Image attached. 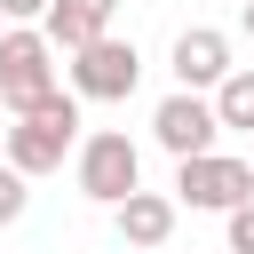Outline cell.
Wrapping results in <instances>:
<instances>
[{
    "instance_id": "6da1fadb",
    "label": "cell",
    "mask_w": 254,
    "mask_h": 254,
    "mask_svg": "<svg viewBox=\"0 0 254 254\" xmlns=\"http://www.w3.org/2000/svg\"><path fill=\"white\" fill-rule=\"evenodd\" d=\"M71 143H79V95L56 87L40 111H24V119L8 127V167H16L24 183H32V175H56Z\"/></svg>"
},
{
    "instance_id": "7a4b0ae2",
    "label": "cell",
    "mask_w": 254,
    "mask_h": 254,
    "mask_svg": "<svg viewBox=\"0 0 254 254\" xmlns=\"http://www.w3.org/2000/svg\"><path fill=\"white\" fill-rule=\"evenodd\" d=\"M79 190L95 198V206H127L135 190H143V151L119 135V127H95L87 143H79Z\"/></svg>"
},
{
    "instance_id": "3957f363",
    "label": "cell",
    "mask_w": 254,
    "mask_h": 254,
    "mask_svg": "<svg viewBox=\"0 0 254 254\" xmlns=\"http://www.w3.org/2000/svg\"><path fill=\"white\" fill-rule=\"evenodd\" d=\"M56 95V40L48 32H0V103L24 119Z\"/></svg>"
},
{
    "instance_id": "277c9868",
    "label": "cell",
    "mask_w": 254,
    "mask_h": 254,
    "mask_svg": "<svg viewBox=\"0 0 254 254\" xmlns=\"http://www.w3.org/2000/svg\"><path fill=\"white\" fill-rule=\"evenodd\" d=\"M175 206H206V214L254 206V159H230V151L183 159V167H175Z\"/></svg>"
},
{
    "instance_id": "5b68a950",
    "label": "cell",
    "mask_w": 254,
    "mask_h": 254,
    "mask_svg": "<svg viewBox=\"0 0 254 254\" xmlns=\"http://www.w3.org/2000/svg\"><path fill=\"white\" fill-rule=\"evenodd\" d=\"M135 79H143V56H135V40H119V32L71 56V95H79V103H127Z\"/></svg>"
},
{
    "instance_id": "8992f818",
    "label": "cell",
    "mask_w": 254,
    "mask_h": 254,
    "mask_svg": "<svg viewBox=\"0 0 254 254\" xmlns=\"http://www.w3.org/2000/svg\"><path fill=\"white\" fill-rule=\"evenodd\" d=\"M151 135H159V151L183 167V159H214V135H222V111H214V95H167L159 111H151Z\"/></svg>"
},
{
    "instance_id": "52a82bcc",
    "label": "cell",
    "mask_w": 254,
    "mask_h": 254,
    "mask_svg": "<svg viewBox=\"0 0 254 254\" xmlns=\"http://www.w3.org/2000/svg\"><path fill=\"white\" fill-rule=\"evenodd\" d=\"M175 87L183 95H206V87H222L230 79V40L214 32V24H190V32H175Z\"/></svg>"
},
{
    "instance_id": "ba28073f",
    "label": "cell",
    "mask_w": 254,
    "mask_h": 254,
    "mask_svg": "<svg viewBox=\"0 0 254 254\" xmlns=\"http://www.w3.org/2000/svg\"><path fill=\"white\" fill-rule=\"evenodd\" d=\"M111 16H119V0H56L40 32H48L56 48H71V56H79V48H95V40H111Z\"/></svg>"
},
{
    "instance_id": "9c48e42d",
    "label": "cell",
    "mask_w": 254,
    "mask_h": 254,
    "mask_svg": "<svg viewBox=\"0 0 254 254\" xmlns=\"http://www.w3.org/2000/svg\"><path fill=\"white\" fill-rule=\"evenodd\" d=\"M111 230H119V246H167V238H175V198H167V190H135V198L111 214Z\"/></svg>"
},
{
    "instance_id": "30bf717a",
    "label": "cell",
    "mask_w": 254,
    "mask_h": 254,
    "mask_svg": "<svg viewBox=\"0 0 254 254\" xmlns=\"http://www.w3.org/2000/svg\"><path fill=\"white\" fill-rule=\"evenodd\" d=\"M214 111H222V127L254 135V71H230V79L214 87Z\"/></svg>"
},
{
    "instance_id": "8fae6325",
    "label": "cell",
    "mask_w": 254,
    "mask_h": 254,
    "mask_svg": "<svg viewBox=\"0 0 254 254\" xmlns=\"http://www.w3.org/2000/svg\"><path fill=\"white\" fill-rule=\"evenodd\" d=\"M24 206H32V183H24V175H16L8 159H0V230H8V222H16Z\"/></svg>"
},
{
    "instance_id": "7c38bea8",
    "label": "cell",
    "mask_w": 254,
    "mask_h": 254,
    "mask_svg": "<svg viewBox=\"0 0 254 254\" xmlns=\"http://www.w3.org/2000/svg\"><path fill=\"white\" fill-rule=\"evenodd\" d=\"M48 8H56V0H0V16H8L16 32H32V24H48Z\"/></svg>"
},
{
    "instance_id": "4fadbf2b",
    "label": "cell",
    "mask_w": 254,
    "mask_h": 254,
    "mask_svg": "<svg viewBox=\"0 0 254 254\" xmlns=\"http://www.w3.org/2000/svg\"><path fill=\"white\" fill-rule=\"evenodd\" d=\"M222 254H254V206L230 214V246H222Z\"/></svg>"
},
{
    "instance_id": "5bb4252c",
    "label": "cell",
    "mask_w": 254,
    "mask_h": 254,
    "mask_svg": "<svg viewBox=\"0 0 254 254\" xmlns=\"http://www.w3.org/2000/svg\"><path fill=\"white\" fill-rule=\"evenodd\" d=\"M238 24H246V40H254V0H246V8H238Z\"/></svg>"
},
{
    "instance_id": "9a60e30c",
    "label": "cell",
    "mask_w": 254,
    "mask_h": 254,
    "mask_svg": "<svg viewBox=\"0 0 254 254\" xmlns=\"http://www.w3.org/2000/svg\"><path fill=\"white\" fill-rule=\"evenodd\" d=\"M0 159H8V127H0Z\"/></svg>"
}]
</instances>
